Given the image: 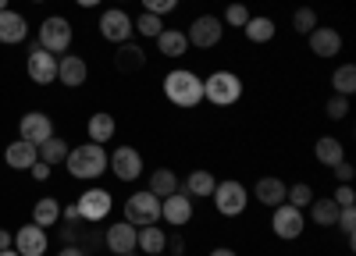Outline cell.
<instances>
[{"label": "cell", "instance_id": "6da1fadb", "mask_svg": "<svg viewBox=\"0 0 356 256\" xmlns=\"http://www.w3.org/2000/svg\"><path fill=\"white\" fill-rule=\"evenodd\" d=\"M65 167H68L72 178L93 182V178H100L104 171H107V150L100 146V142H86V146H75V150H68Z\"/></svg>", "mask_w": 356, "mask_h": 256}, {"label": "cell", "instance_id": "7a4b0ae2", "mask_svg": "<svg viewBox=\"0 0 356 256\" xmlns=\"http://www.w3.org/2000/svg\"><path fill=\"white\" fill-rule=\"evenodd\" d=\"M164 96L175 107H196L203 103V78L189 68H175L164 75Z\"/></svg>", "mask_w": 356, "mask_h": 256}, {"label": "cell", "instance_id": "3957f363", "mask_svg": "<svg viewBox=\"0 0 356 256\" xmlns=\"http://www.w3.org/2000/svg\"><path fill=\"white\" fill-rule=\"evenodd\" d=\"M243 96V78L235 71H214L211 78H203V100H211L214 107H232Z\"/></svg>", "mask_w": 356, "mask_h": 256}, {"label": "cell", "instance_id": "277c9868", "mask_svg": "<svg viewBox=\"0 0 356 256\" xmlns=\"http://www.w3.org/2000/svg\"><path fill=\"white\" fill-rule=\"evenodd\" d=\"M214 207H218V214L221 217H239L243 210H246V203H250V196H246V185L243 182H218L214 185Z\"/></svg>", "mask_w": 356, "mask_h": 256}, {"label": "cell", "instance_id": "5b68a950", "mask_svg": "<svg viewBox=\"0 0 356 256\" xmlns=\"http://www.w3.org/2000/svg\"><path fill=\"white\" fill-rule=\"evenodd\" d=\"M125 221L136 224V228H146V224H157L161 221V199L146 189V192H136L125 199Z\"/></svg>", "mask_w": 356, "mask_h": 256}, {"label": "cell", "instance_id": "8992f818", "mask_svg": "<svg viewBox=\"0 0 356 256\" xmlns=\"http://www.w3.org/2000/svg\"><path fill=\"white\" fill-rule=\"evenodd\" d=\"M189 46H200V50H211L225 40V22L214 18V15H200L193 25H189V33H186Z\"/></svg>", "mask_w": 356, "mask_h": 256}, {"label": "cell", "instance_id": "52a82bcc", "mask_svg": "<svg viewBox=\"0 0 356 256\" xmlns=\"http://www.w3.org/2000/svg\"><path fill=\"white\" fill-rule=\"evenodd\" d=\"M25 71H29V78H33L36 85H50V82L57 78V57H54L50 50H43L40 43H36V46H29Z\"/></svg>", "mask_w": 356, "mask_h": 256}, {"label": "cell", "instance_id": "ba28073f", "mask_svg": "<svg viewBox=\"0 0 356 256\" xmlns=\"http://www.w3.org/2000/svg\"><path fill=\"white\" fill-rule=\"evenodd\" d=\"M79 217L82 221H89V224H97V221H104L107 214H111V207H114V199H111V192L107 189H86L82 196H79Z\"/></svg>", "mask_w": 356, "mask_h": 256}, {"label": "cell", "instance_id": "9c48e42d", "mask_svg": "<svg viewBox=\"0 0 356 256\" xmlns=\"http://www.w3.org/2000/svg\"><path fill=\"white\" fill-rule=\"evenodd\" d=\"M72 43V22L68 18H47L40 25V46L50 53H65Z\"/></svg>", "mask_w": 356, "mask_h": 256}, {"label": "cell", "instance_id": "30bf717a", "mask_svg": "<svg viewBox=\"0 0 356 256\" xmlns=\"http://www.w3.org/2000/svg\"><path fill=\"white\" fill-rule=\"evenodd\" d=\"M271 228H275V235L285 239V242L300 239L303 235V210L292 207V203H278L275 207V217H271Z\"/></svg>", "mask_w": 356, "mask_h": 256}, {"label": "cell", "instance_id": "8fae6325", "mask_svg": "<svg viewBox=\"0 0 356 256\" xmlns=\"http://www.w3.org/2000/svg\"><path fill=\"white\" fill-rule=\"evenodd\" d=\"M111 171H114V178H122V182H136L143 175V157L136 146H118L111 157H107Z\"/></svg>", "mask_w": 356, "mask_h": 256}, {"label": "cell", "instance_id": "7c38bea8", "mask_svg": "<svg viewBox=\"0 0 356 256\" xmlns=\"http://www.w3.org/2000/svg\"><path fill=\"white\" fill-rule=\"evenodd\" d=\"M100 36H104L107 43H129V36H132V18H129L122 8L104 11V15H100Z\"/></svg>", "mask_w": 356, "mask_h": 256}, {"label": "cell", "instance_id": "4fadbf2b", "mask_svg": "<svg viewBox=\"0 0 356 256\" xmlns=\"http://www.w3.org/2000/svg\"><path fill=\"white\" fill-rule=\"evenodd\" d=\"M161 217H164V224H171V228L189 224V221H193V196L171 192L168 199H161Z\"/></svg>", "mask_w": 356, "mask_h": 256}, {"label": "cell", "instance_id": "5bb4252c", "mask_svg": "<svg viewBox=\"0 0 356 256\" xmlns=\"http://www.w3.org/2000/svg\"><path fill=\"white\" fill-rule=\"evenodd\" d=\"M15 253L18 256H43L47 253V228L40 224H22L15 235Z\"/></svg>", "mask_w": 356, "mask_h": 256}, {"label": "cell", "instance_id": "9a60e30c", "mask_svg": "<svg viewBox=\"0 0 356 256\" xmlns=\"http://www.w3.org/2000/svg\"><path fill=\"white\" fill-rule=\"evenodd\" d=\"M18 132L25 142H33V146H40V142H47L54 135V121L47 118V114L33 110V114H22V121H18Z\"/></svg>", "mask_w": 356, "mask_h": 256}, {"label": "cell", "instance_id": "2e32d148", "mask_svg": "<svg viewBox=\"0 0 356 256\" xmlns=\"http://www.w3.org/2000/svg\"><path fill=\"white\" fill-rule=\"evenodd\" d=\"M136 232H139L136 224H129V221H118V224H111V228H107V239H104V246H107L111 253H118V256L136 253Z\"/></svg>", "mask_w": 356, "mask_h": 256}, {"label": "cell", "instance_id": "e0dca14e", "mask_svg": "<svg viewBox=\"0 0 356 256\" xmlns=\"http://www.w3.org/2000/svg\"><path fill=\"white\" fill-rule=\"evenodd\" d=\"M25 36H29L25 15H18V11H0V43L15 46V43H25Z\"/></svg>", "mask_w": 356, "mask_h": 256}, {"label": "cell", "instance_id": "ac0fdd59", "mask_svg": "<svg viewBox=\"0 0 356 256\" xmlns=\"http://www.w3.org/2000/svg\"><path fill=\"white\" fill-rule=\"evenodd\" d=\"M86 75H89V68H86L82 57H75V53H68V57L57 61V82L72 85V89H79V85L86 82Z\"/></svg>", "mask_w": 356, "mask_h": 256}, {"label": "cell", "instance_id": "d6986e66", "mask_svg": "<svg viewBox=\"0 0 356 256\" xmlns=\"http://www.w3.org/2000/svg\"><path fill=\"white\" fill-rule=\"evenodd\" d=\"M4 160H8V167H15V171H29V167L40 160V150L33 146V142L18 139V142H11V146L4 150Z\"/></svg>", "mask_w": 356, "mask_h": 256}, {"label": "cell", "instance_id": "ffe728a7", "mask_svg": "<svg viewBox=\"0 0 356 256\" xmlns=\"http://www.w3.org/2000/svg\"><path fill=\"white\" fill-rule=\"evenodd\" d=\"M253 192H257V199H260L264 207H271V210H275L278 203H285L289 185H285L282 178H275V175H264V178L257 182V189H253Z\"/></svg>", "mask_w": 356, "mask_h": 256}, {"label": "cell", "instance_id": "44dd1931", "mask_svg": "<svg viewBox=\"0 0 356 256\" xmlns=\"http://www.w3.org/2000/svg\"><path fill=\"white\" fill-rule=\"evenodd\" d=\"M307 40H310V50H314L317 57H335V53L342 50V36L335 33V28H321V25H317Z\"/></svg>", "mask_w": 356, "mask_h": 256}, {"label": "cell", "instance_id": "7402d4cb", "mask_svg": "<svg viewBox=\"0 0 356 256\" xmlns=\"http://www.w3.org/2000/svg\"><path fill=\"white\" fill-rule=\"evenodd\" d=\"M164 246H168V235H164L161 224H146V228H139V232H136V249H143L146 256L164 253Z\"/></svg>", "mask_w": 356, "mask_h": 256}, {"label": "cell", "instance_id": "603a6c76", "mask_svg": "<svg viewBox=\"0 0 356 256\" xmlns=\"http://www.w3.org/2000/svg\"><path fill=\"white\" fill-rule=\"evenodd\" d=\"M146 65V53L139 43H118V53H114V68L118 71H139Z\"/></svg>", "mask_w": 356, "mask_h": 256}, {"label": "cell", "instance_id": "cb8c5ba5", "mask_svg": "<svg viewBox=\"0 0 356 256\" xmlns=\"http://www.w3.org/2000/svg\"><path fill=\"white\" fill-rule=\"evenodd\" d=\"M243 33H246L250 43H271L278 28H275V22L267 18V15H250V22L243 25Z\"/></svg>", "mask_w": 356, "mask_h": 256}, {"label": "cell", "instance_id": "d4e9b609", "mask_svg": "<svg viewBox=\"0 0 356 256\" xmlns=\"http://www.w3.org/2000/svg\"><path fill=\"white\" fill-rule=\"evenodd\" d=\"M157 46L164 57H182L189 50V40L182 28H161V36H157Z\"/></svg>", "mask_w": 356, "mask_h": 256}, {"label": "cell", "instance_id": "484cf974", "mask_svg": "<svg viewBox=\"0 0 356 256\" xmlns=\"http://www.w3.org/2000/svg\"><path fill=\"white\" fill-rule=\"evenodd\" d=\"M86 132H89V142H100V146H104L107 139H114L118 125H114V118H111V114H104V110H100V114H93V118H89Z\"/></svg>", "mask_w": 356, "mask_h": 256}, {"label": "cell", "instance_id": "4316f807", "mask_svg": "<svg viewBox=\"0 0 356 256\" xmlns=\"http://www.w3.org/2000/svg\"><path fill=\"white\" fill-rule=\"evenodd\" d=\"M314 157L324 164V167H335L339 160H346V150H342V142L339 139H332V135H324V139H317V146H314Z\"/></svg>", "mask_w": 356, "mask_h": 256}, {"label": "cell", "instance_id": "83f0119b", "mask_svg": "<svg viewBox=\"0 0 356 256\" xmlns=\"http://www.w3.org/2000/svg\"><path fill=\"white\" fill-rule=\"evenodd\" d=\"M214 185H218V178L211 175V171H193V175L186 178V196L207 199V196H214Z\"/></svg>", "mask_w": 356, "mask_h": 256}, {"label": "cell", "instance_id": "f1b7e54d", "mask_svg": "<svg viewBox=\"0 0 356 256\" xmlns=\"http://www.w3.org/2000/svg\"><path fill=\"white\" fill-rule=\"evenodd\" d=\"M339 203H335V199L332 196H324V199H314V203H310V217L321 224V228H332L335 221H339Z\"/></svg>", "mask_w": 356, "mask_h": 256}, {"label": "cell", "instance_id": "f546056e", "mask_svg": "<svg viewBox=\"0 0 356 256\" xmlns=\"http://www.w3.org/2000/svg\"><path fill=\"white\" fill-rule=\"evenodd\" d=\"M57 221H61V203H57L54 196L40 199V203L33 207V224H40V228H54Z\"/></svg>", "mask_w": 356, "mask_h": 256}, {"label": "cell", "instance_id": "4dcf8cb0", "mask_svg": "<svg viewBox=\"0 0 356 256\" xmlns=\"http://www.w3.org/2000/svg\"><path fill=\"white\" fill-rule=\"evenodd\" d=\"M150 192H154L157 199H168L171 192H178V175H175L171 167L154 171V175H150Z\"/></svg>", "mask_w": 356, "mask_h": 256}, {"label": "cell", "instance_id": "1f68e13d", "mask_svg": "<svg viewBox=\"0 0 356 256\" xmlns=\"http://www.w3.org/2000/svg\"><path fill=\"white\" fill-rule=\"evenodd\" d=\"M36 150H40V160L54 167V164H65V157H68V142H65V139H57V135H50L47 142H40Z\"/></svg>", "mask_w": 356, "mask_h": 256}, {"label": "cell", "instance_id": "d6a6232c", "mask_svg": "<svg viewBox=\"0 0 356 256\" xmlns=\"http://www.w3.org/2000/svg\"><path fill=\"white\" fill-rule=\"evenodd\" d=\"M332 89L339 96H353L356 93V65H342L332 71Z\"/></svg>", "mask_w": 356, "mask_h": 256}, {"label": "cell", "instance_id": "836d02e7", "mask_svg": "<svg viewBox=\"0 0 356 256\" xmlns=\"http://www.w3.org/2000/svg\"><path fill=\"white\" fill-rule=\"evenodd\" d=\"M292 28H296L300 36H310L314 28H317V11H314V8H300V11L292 15Z\"/></svg>", "mask_w": 356, "mask_h": 256}, {"label": "cell", "instance_id": "e575fe53", "mask_svg": "<svg viewBox=\"0 0 356 256\" xmlns=\"http://www.w3.org/2000/svg\"><path fill=\"white\" fill-rule=\"evenodd\" d=\"M132 28H136V33H143V36H150V40H157L161 36V15H150V11H146V15H139L136 22H132Z\"/></svg>", "mask_w": 356, "mask_h": 256}, {"label": "cell", "instance_id": "d590c367", "mask_svg": "<svg viewBox=\"0 0 356 256\" xmlns=\"http://www.w3.org/2000/svg\"><path fill=\"white\" fill-rule=\"evenodd\" d=\"M285 203H292V207H310L314 203V189L307 185V182H300V185H289V192H285Z\"/></svg>", "mask_w": 356, "mask_h": 256}, {"label": "cell", "instance_id": "8d00e7d4", "mask_svg": "<svg viewBox=\"0 0 356 256\" xmlns=\"http://www.w3.org/2000/svg\"><path fill=\"white\" fill-rule=\"evenodd\" d=\"M335 224L342 228L346 242L353 246V242H356V207H342V210H339V221H335Z\"/></svg>", "mask_w": 356, "mask_h": 256}, {"label": "cell", "instance_id": "74e56055", "mask_svg": "<svg viewBox=\"0 0 356 256\" xmlns=\"http://www.w3.org/2000/svg\"><path fill=\"white\" fill-rule=\"evenodd\" d=\"M246 22H250V8H246V4H239V0H235V4H228V8H225V25L243 28Z\"/></svg>", "mask_w": 356, "mask_h": 256}, {"label": "cell", "instance_id": "f35d334b", "mask_svg": "<svg viewBox=\"0 0 356 256\" xmlns=\"http://www.w3.org/2000/svg\"><path fill=\"white\" fill-rule=\"evenodd\" d=\"M324 114H328V118H332V121H339V118H346V114H349V100L335 93V96L328 100V107H324Z\"/></svg>", "mask_w": 356, "mask_h": 256}, {"label": "cell", "instance_id": "ab89813d", "mask_svg": "<svg viewBox=\"0 0 356 256\" xmlns=\"http://www.w3.org/2000/svg\"><path fill=\"white\" fill-rule=\"evenodd\" d=\"M143 8L150 11V15H168L178 8V0H143Z\"/></svg>", "mask_w": 356, "mask_h": 256}, {"label": "cell", "instance_id": "60d3db41", "mask_svg": "<svg viewBox=\"0 0 356 256\" xmlns=\"http://www.w3.org/2000/svg\"><path fill=\"white\" fill-rule=\"evenodd\" d=\"M332 199H335L339 207H356V192H353V185H339Z\"/></svg>", "mask_w": 356, "mask_h": 256}, {"label": "cell", "instance_id": "b9f144b4", "mask_svg": "<svg viewBox=\"0 0 356 256\" xmlns=\"http://www.w3.org/2000/svg\"><path fill=\"white\" fill-rule=\"evenodd\" d=\"M332 171H335V178H339L342 185H349V182H353V175H356V167H353L349 160H339V164H335Z\"/></svg>", "mask_w": 356, "mask_h": 256}, {"label": "cell", "instance_id": "7bdbcfd3", "mask_svg": "<svg viewBox=\"0 0 356 256\" xmlns=\"http://www.w3.org/2000/svg\"><path fill=\"white\" fill-rule=\"evenodd\" d=\"M164 249H168V256H182V253H186V239H182V235H171Z\"/></svg>", "mask_w": 356, "mask_h": 256}, {"label": "cell", "instance_id": "ee69618b", "mask_svg": "<svg viewBox=\"0 0 356 256\" xmlns=\"http://www.w3.org/2000/svg\"><path fill=\"white\" fill-rule=\"evenodd\" d=\"M29 175H33L36 182H47V178H50V164H43V160H36L33 167H29Z\"/></svg>", "mask_w": 356, "mask_h": 256}, {"label": "cell", "instance_id": "f6af8a7d", "mask_svg": "<svg viewBox=\"0 0 356 256\" xmlns=\"http://www.w3.org/2000/svg\"><path fill=\"white\" fill-rule=\"evenodd\" d=\"M15 246V235L11 232H4V228H0V249H11Z\"/></svg>", "mask_w": 356, "mask_h": 256}, {"label": "cell", "instance_id": "bcb514c9", "mask_svg": "<svg viewBox=\"0 0 356 256\" xmlns=\"http://www.w3.org/2000/svg\"><path fill=\"white\" fill-rule=\"evenodd\" d=\"M57 256H86V249H79V246H65Z\"/></svg>", "mask_w": 356, "mask_h": 256}, {"label": "cell", "instance_id": "7dc6e473", "mask_svg": "<svg viewBox=\"0 0 356 256\" xmlns=\"http://www.w3.org/2000/svg\"><path fill=\"white\" fill-rule=\"evenodd\" d=\"M211 256H239L235 249H211Z\"/></svg>", "mask_w": 356, "mask_h": 256}, {"label": "cell", "instance_id": "c3c4849f", "mask_svg": "<svg viewBox=\"0 0 356 256\" xmlns=\"http://www.w3.org/2000/svg\"><path fill=\"white\" fill-rule=\"evenodd\" d=\"M75 4H79V8H97L100 0H75Z\"/></svg>", "mask_w": 356, "mask_h": 256}, {"label": "cell", "instance_id": "681fc988", "mask_svg": "<svg viewBox=\"0 0 356 256\" xmlns=\"http://www.w3.org/2000/svg\"><path fill=\"white\" fill-rule=\"evenodd\" d=\"M0 256H18L15 249H0Z\"/></svg>", "mask_w": 356, "mask_h": 256}, {"label": "cell", "instance_id": "f907efd6", "mask_svg": "<svg viewBox=\"0 0 356 256\" xmlns=\"http://www.w3.org/2000/svg\"><path fill=\"white\" fill-rule=\"evenodd\" d=\"M0 11H8V0H0Z\"/></svg>", "mask_w": 356, "mask_h": 256}, {"label": "cell", "instance_id": "816d5d0a", "mask_svg": "<svg viewBox=\"0 0 356 256\" xmlns=\"http://www.w3.org/2000/svg\"><path fill=\"white\" fill-rule=\"evenodd\" d=\"M125 256H136V253H125Z\"/></svg>", "mask_w": 356, "mask_h": 256}, {"label": "cell", "instance_id": "f5cc1de1", "mask_svg": "<svg viewBox=\"0 0 356 256\" xmlns=\"http://www.w3.org/2000/svg\"><path fill=\"white\" fill-rule=\"evenodd\" d=\"M157 256H164V253H157Z\"/></svg>", "mask_w": 356, "mask_h": 256}, {"label": "cell", "instance_id": "db71d44e", "mask_svg": "<svg viewBox=\"0 0 356 256\" xmlns=\"http://www.w3.org/2000/svg\"><path fill=\"white\" fill-rule=\"evenodd\" d=\"M36 4H40V0H36Z\"/></svg>", "mask_w": 356, "mask_h": 256}]
</instances>
